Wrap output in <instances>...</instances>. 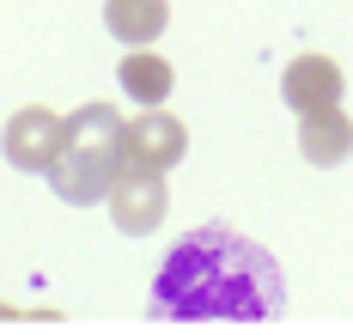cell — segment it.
I'll return each mask as SVG.
<instances>
[{
  "mask_svg": "<svg viewBox=\"0 0 353 335\" xmlns=\"http://www.w3.org/2000/svg\"><path fill=\"white\" fill-rule=\"evenodd\" d=\"M128 165H141V171H171L176 159L189 152V128L176 122L165 104H152V110H134L128 116Z\"/></svg>",
  "mask_w": 353,
  "mask_h": 335,
  "instance_id": "cell-4",
  "label": "cell"
},
{
  "mask_svg": "<svg viewBox=\"0 0 353 335\" xmlns=\"http://www.w3.org/2000/svg\"><path fill=\"white\" fill-rule=\"evenodd\" d=\"M116 79H122V92H128L141 110L165 104V98H171V85H176L171 61H165V55H152V49H128V55H122V68H116Z\"/></svg>",
  "mask_w": 353,
  "mask_h": 335,
  "instance_id": "cell-7",
  "label": "cell"
},
{
  "mask_svg": "<svg viewBox=\"0 0 353 335\" xmlns=\"http://www.w3.org/2000/svg\"><path fill=\"white\" fill-rule=\"evenodd\" d=\"M165 19H171V6H165V0H110V6H104L110 37L128 43V49H146V43L165 31Z\"/></svg>",
  "mask_w": 353,
  "mask_h": 335,
  "instance_id": "cell-8",
  "label": "cell"
},
{
  "mask_svg": "<svg viewBox=\"0 0 353 335\" xmlns=\"http://www.w3.org/2000/svg\"><path fill=\"white\" fill-rule=\"evenodd\" d=\"M61 141H68V122H61L55 110H43V104H31V110H12L6 134H0V152L12 159V171H37V177H49V165H55Z\"/></svg>",
  "mask_w": 353,
  "mask_h": 335,
  "instance_id": "cell-3",
  "label": "cell"
},
{
  "mask_svg": "<svg viewBox=\"0 0 353 335\" xmlns=\"http://www.w3.org/2000/svg\"><path fill=\"white\" fill-rule=\"evenodd\" d=\"M281 98H286V110H299V116L329 110V104H341V68L329 55H299L281 74Z\"/></svg>",
  "mask_w": 353,
  "mask_h": 335,
  "instance_id": "cell-5",
  "label": "cell"
},
{
  "mask_svg": "<svg viewBox=\"0 0 353 335\" xmlns=\"http://www.w3.org/2000/svg\"><path fill=\"white\" fill-rule=\"evenodd\" d=\"M299 152H305L311 165H341L353 152V122L341 116V104L299 116Z\"/></svg>",
  "mask_w": 353,
  "mask_h": 335,
  "instance_id": "cell-6",
  "label": "cell"
},
{
  "mask_svg": "<svg viewBox=\"0 0 353 335\" xmlns=\"http://www.w3.org/2000/svg\"><path fill=\"white\" fill-rule=\"evenodd\" d=\"M281 268L274 256L232 232V225H195L171 244V256L152 281V317L165 323H268L281 311Z\"/></svg>",
  "mask_w": 353,
  "mask_h": 335,
  "instance_id": "cell-1",
  "label": "cell"
},
{
  "mask_svg": "<svg viewBox=\"0 0 353 335\" xmlns=\"http://www.w3.org/2000/svg\"><path fill=\"white\" fill-rule=\"evenodd\" d=\"M104 201H110V220H116V232L146 238V232H159V220H165L171 189H165V171H141V165H128Z\"/></svg>",
  "mask_w": 353,
  "mask_h": 335,
  "instance_id": "cell-2",
  "label": "cell"
}]
</instances>
